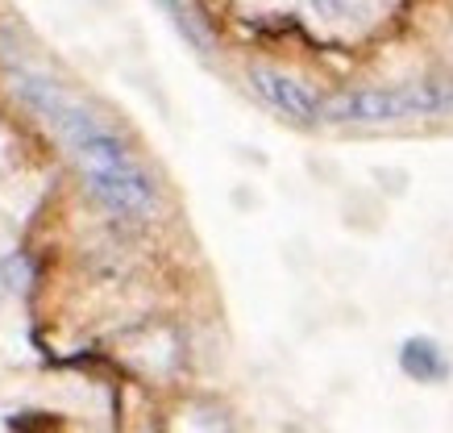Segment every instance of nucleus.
Returning a JSON list of instances; mask_svg holds the SVG:
<instances>
[{
  "mask_svg": "<svg viewBox=\"0 0 453 433\" xmlns=\"http://www.w3.org/2000/svg\"><path fill=\"white\" fill-rule=\"evenodd\" d=\"M320 17H345L349 13V0H308Z\"/></svg>",
  "mask_w": 453,
  "mask_h": 433,
  "instance_id": "423d86ee",
  "label": "nucleus"
},
{
  "mask_svg": "<svg viewBox=\"0 0 453 433\" xmlns=\"http://www.w3.org/2000/svg\"><path fill=\"white\" fill-rule=\"evenodd\" d=\"M453 112V80H428V84L399 88H357L325 100V121H403V117H437Z\"/></svg>",
  "mask_w": 453,
  "mask_h": 433,
  "instance_id": "f257e3e1",
  "label": "nucleus"
},
{
  "mask_svg": "<svg viewBox=\"0 0 453 433\" xmlns=\"http://www.w3.org/2000/svg\"><path fill=\"white\" fill-rule=\"evenodd\" d=\"M399 367L416 383H437V379L449 375V363H445V354H441L433 337H408L403 350H399Z\"/></svg>",
  "mask_w": 453,
  "mask_h": 433,
  "instance_id": "7ed1b4c3",
  "label": "nucleus"
},
{
  "mask_svg": "<svg viewBox=\"0 0 453 433\" xmlns=\"http://www.w3.org/2000/svg\"><path fill=\"white\" fill-rule=\"evenodd\" d=\"M166 9V17L175 21V29L183 34V43L196 46L200 55H212L217 50V34H212V26H208V17L196 9L192 0H158Z\"/></svg>",
  "mask_w": 453,
  "mask_h": 433,
  "instance_id": "20e7f679",
  "label": "nucleus"
},
{
  "mask_svg": "<svg viewBox=\"0 0 453 433\" xmlns=\"http://www.w3.org/2000/svg\"><path fill=\"white\" fill-rule=\"evenodd\" d=\"M0 283H4V288H13V292H26L29 288V263L21 259V254H13V259H4V263H0Z\"/></svg>",
  "mask_w": 453,
  "mask_h": 433,
  "instance_id": "39448f33",
  "label": "nucleus"
},
{
  "mask_svg": "<svg viewBox=\"0 0 453 433\" xmlns=\"http://www.w3.org/2000/svg\"><path fill=\"white\" fill-rule=\"evenodd\" d=\"M250 88L258 92V100H266L271 109L291 117V121H325V100L316 97V88L288 75V71L254 67L250 71Z\"/></svg>",
  "mask_w": 453,
  "mask_h": 433,
  "instance_id": "f03ea898",
  "label": "nucleus"
}]
</instances>
